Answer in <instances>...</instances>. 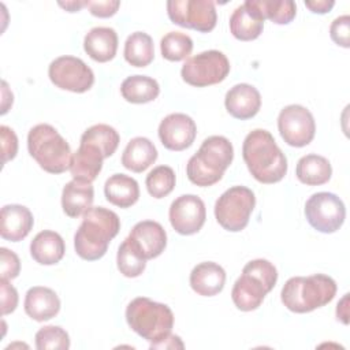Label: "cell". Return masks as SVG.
<instances>
[{"label": "cell", "instance_id": "36", "mask_svg": "<svg viewBox=\"0 0 350 350\" xmlns=\"http://www.w3.org/2000/svg\"><path fill=\"white\" fill-rule=\"evenodd\" d=\"M36 347L38 350H67L70 336L59 325H45L36 332Z\"/></svg>", "mask_w": 350, "mask_h": 350}, {"label": "cell", "instance_id": "14", "mask_svg": "<svg viewBox=\"0 0 350 350\" xmlns=\"http://www.w3.org/2000/svg\"><path fill=\"white\" fill-rule=\"evenodd\" d=\"M168 217L172 228L180 235L198 232L206 219L204 201L194 194H183L171 202Z\"/></svg>", "mask_w": 350, "mask_h": 350}, {"label": "cell", "instance_id": "15", "mask_svg": "<svg viewBox=\"0 0 350 350\" xmlns=\"http://www.w3.org/2000/svg\"><path fill=\"white\" fill-rule=\"evenodd\" d=\"M159 138L164 148L174 152H180L191 146L197 135L194 120L180 112L167 115L159 124Z\"/></svg>", "mask_w": 350, "mask_h": 350}, {"label": "cell", "instance_id": "16", "mask_svg": "<svg viewBox=\"0 0 350 350\" xmlns=\"http://www.w3.org/2000/svg\"><path fill=\"white\" fill-rule=\"evenodd\" d=\"M127 238L145 260L159 257L167 246L165 230L154 220L138 221Z\"/></svg>", "mask_w": 350, "mask_h": 350}, {"label": "cell", "instance_id": "11", "mask_svg": "<svg viewBox=\"0 0 350 350\" xmlns=\"http://www.w3.org/2000/svg\"><path fill=\"white\" fill-rule=\"evenodd\" d=\"M167 14L172 23L201 33L213 30L217 22L215 3L211 0H170Z\"/></svg>", "mask_w": 350, "mask_h": 350}, {"label": "cell", "instance_id": "21", "mask_svg": "<svg viewBox=\"0 0 350 350\" xmlns=\"http://www.w3.org/2000/svg\"><path fill=\"white\" fill-rule=\"evenodd\" d=\"M191 288L202 297H213L219 294L226 283V271L213 261L197 264L190 272Z\"/></svg>", "mask_w": 350, "mask_h": 350}, {"label": "cell", "instance_id": "35", "mask_svg": "<svg viewBox=\"0 0 350 350\" xmlns=\"http://www.w3.org/2000/svg\"><path fill=\"white\" fill-rule=\"evenodd\" d=\"M175 172L168 165H157L154 167L145 179V185L148 193L153 198H163L168 196L175 187Z\"/></svg>", "mask_w": 350, "mask_h": 350}, {"label": "cell", "instance_id": "26", "mask_svg": "<svg viewBox=\"0 0 350 350\" xmlns=\"http://www.w3.org/2000/svg\"><path fill=\"white\" fill-rule=\"evenodd\" d=\"M104 194L112 205L130 208L139 198V186L134 178L126 174H113L105 180Z\"/></svg>", "mask_w": 350, "mask_h": 350}, {"label": "cell", "instance_id": "20", "mask_svg": "<svg viewBox=\"0 0 350 350\" xmlns=\"http://www.w3.org/2000/svg\"><path fill=\"white\" fill-rule=\"evenodd\" d=\"M104 156L101 150L88 142H79V148L71 157L70 172L72 179L92 183L103 168Z\"/></svg>", "mask_w": 350, "mask_h": 350}, {"label": "cell", "instance_id": "3", "mask_svg": "<svg viewBox=\"0 0 350 350\" xmlns=\"http://www.w3.org/2000/svg\"><path fill=\"white\" fill-rule=\"evenodd\" d=\"M234 159L232 144L223 135L205 138L186 165L189 180L197 186L208 187L217 183Z\"/></svg>", "mask_w": 350, "mask_h": 350}, {"label": "cell", "instance_id": "39", "mask_svg": "<svg viewBox=\"0 0 350 350\" xmlns=\"http://www.w3.org/2000/svg\"><path fill=\"white\" fill-rule=\"evenodd\" d=\"M0 137H1V163L5 164L7 161L12 160L18 153V137L15 131L3 124L0 127Z\"/></svg>", "mask_w": 350, "mask_h": 350}, {"label": "cell", "instance_id": "12", "mask_svg": "<svg viewBox=\"0 0 350 350\" xmlns=\"http://www.w3.org/2000/svg\"><path fill=\"white\" fill-rule=\"evenodd\" d=\"M48 77L56 88L74 93H85L94 83L92 68L82 59L68 55L51 62Z\"/></svg>", "mask_w": 350, "mask_h": 350}, {"label": "cell", "instance_id": "22", "mask_svg": "<svg viewBox=\"0 0 350 350\" xmlns=\"http://www.w3.org/2000/svg\"><path fill=\"white\" fill-rule=\"evenodd\" d=\"M83 49L90 59L98 63L109 62L118 51V34L112 27H93L83 38Z\"/></svg>", "mask_w": 350, "mask_h": 350}, {"label": "cell", "instance_id": "32", "mask_svg": "<svg viewBox=\"0 0 350 350\" xmlns=\"http://www.w3.org/2000/svg\"><path fill=\"white\" fill-rule=\"evenodd\" d=\"M81 142L96 145L101 150L104 159H107L112 156L118 149L120 137H119V133L112 126L98 123V124L90 126L83 131V134L81 135Z\"/></svg>", "mask_w": 350, "mask_h": 350}, {"label": "cell", "instance_id": "37", "mask_svg": "<svg viewBox=\"0 0 350 350\" xmlns=\"http://www.w3.org/2000/svg\"><path fill=\"white\" fill-rule=\"evenodd\" d=\"M329 36L336 45L343 48L350 46V16L347 14L332 21L329 26Z\"/></svg>", "mask_w": 350, "mask_h": 350}, {"label": "cell", "instance_id": "44", "mask_svg": "<svg viewBox=\"0 0 350 350\" xmlns=\"http://www.w3.org/2000/svg\"><path fill=\"white\" fill-rule=\"evenodd\" d=\"M349 294H345L343 298L336 305V319L340 320L343 324H349Z\"/></svg>", "mask_w": 350, "mask_h": 350}, {"label": "cell", "instance_id": "10", "mask_svg": "<svg viewBox=\"0 0 350 350\" xmlns=\"http://www.w3.org/2000/svg\"><path fill=\"white\" fill-rule=\"evenodd\" d=\"M305 217L316 231L332 234L345 223L346 208L336 194L319 191L308 198L305 204Z\"/></svg>", "mask_w": 350, "mask_h": 350}, {"label": "cell", "instance_id": "31", "mask_svg": "<svg viewBox=\"0 0 350 350\" xmlns=\"http://www.w3.org/2000/svg\"><path fill=\"white\" fill-rule=\"evenodd\" d=\"M246 3L264 21L269 19L276 25L290 23L297 14V5L291 0H246Z\"/></svg>", "mask_w": 350, "mask_h": 350}, {"label": "cell", "instance_id": "42", "mask_svg": "<svg viewBox=\"0 0 350 350\" xmlns=\"http://www.w3.org/2000/svg\"><path fill=\"white\" fill-rule=\"evenodd\" d=\"M306 8H309L314 14H327L332 10L335 5L334 0H312V1H305Z\"/></svg>", "mask_w": 350, "mask_h": 350}, {"label": "cell", "instance_id": "38", "mask_svg": "<svg viewBox=\"0 0 350 350\" xmlns=\"http://www.w3.org/2000/svg\"><path fill=\"white\" fill-rule=\"evenodd\" d=\"M21 272L19 257L7 247H0V273L1 279H15Z\"/></svg>", "mask_w": 350, "mask_h": 350}, {"label": "cell", "instance_id": "17", "mask_svg": "<svg viewBox=\"0 0 350 350\" xmlns=\"http://www.w3.org/2000/svg\"><path fill=\"white\" fill-rule=\"evenodd\" d=\"M224 105L232 118L246 120L260 111L261 96L253 85L237 83L226 93Z\"/></svg>", "mask_w": 350, "mask_h": 350}, {"label": "cell", "instance_id": "2", "mask_svg": "<svg viewBox=\"0 0 350 350\" xmlns=\"http://www.w3.org/2000/svg\"><path fill=\"white\" fill-rule=\"evenodd\" d=\"M119 230L120 219L113 211L104 206H92L83 213L82 223L74 235L77 254L88 261L101 258Z\"/></svg>", "mask_w": 350, "mask_h": 350}, {"label": "cell", "instance_id": "34", "mask_svg": "<svg viewBox=\"0 0 350 350\" xmlns=\"http://www.w3.org/2000/svg\"><path fill=\"white\" fill-rule=\"evenodd\" d=\"M160 51L164 59L170 62H180L193 51V40L182 31H170L160 41Z\"/></svg>", "mask_w": 350, "mask_h": 350}, {"label": "cell", "instance_id": "1", "mask_svg": "<svg viewBox=\"0 0 350 350\" xmlns=\"http://www.w3.org/2000/svg\"><path fill=\"white\" fill-rule=\"evenodd\" d=\"M243 161L252 176L260 183L280 182L287 174V159L273 135L264 130L250 131L242 145Z\"/></svg>", "mask_w": 350, "mask_h": 350}, {"label": "cell", "instance_id": "41", "mask_svg": "<svg viewBox=\"0 0 350 350\" xmlns=\"http://www.w3.org/2000/svg\"><path fill=\"white\" fill-rule=\"evenodd\" d=\"M86 7L89 8L90 14L98 18H109L115 15L120 7L119 0H98V1H89L86 0Z\"/></svg>", "mask_w": 350, "mask_h": 350}, {"label": "cell", "instance_id": "13", "mask_svg": "<svg viewBox=\"0 0 350 350\" xmlns=\"http://www.w3.org/2000/svg\"><path fill=\"white\" fill-rule=\"evenodd\" d=\"M278 130L287 145L302 148L314 138V118L308 108L299 104H290L278 116Z\"/></svg>", "mask_w": 350, "mask_h": 350}, {"label": "cell", "instance_id": "6", "mask_svg": "<svg viewBox=\"0 0 350 350\" xmlns=\"http://www.w3.org/2000/svg\"><path fill=\"white\" fill-rule=\"evenodd\" d=\"M126 321L135 334L154 345L171 334L174 313L165 304L137 297L126 308Z\"/></svg>", "mask_w": 350, "mask_h": 350}, {"label": "cell", "instance_id": "28", "mask_svg": "<svg viewBox=\"0 0 350 350\" xmlns=\"http://www.w3.org/2000/svg\"><path fill=\"white\" fill-rule=\"evenodd\" d=\"M295 175L298 180L304 185L320 186L331 179L332 167L324 156L310 153L302 156L298 160L295 167Z\"/></svg>", "mask_w": 350, "mask_h": 350}, {"label": "cell", "instance_id": "8", "mask_svg": "<svg viewBox=\"0 0 350 350\" xmlns=\"http://www.w3.org/2000/svg\"><path fill=\"white\" fill-rule=\"evenodd\" d=\"M256 206L254 193L246 186L227 189L215 202V217L227 231H242Z\"/></svg>", "mask_w": 350, "mask_h": 350}, {"label": "cell", "instance_id": "18", "mask_svg": "<svg viewBox=\"0 0 350 350\" xmlns=\"http://www.w3.org/2000/svg\"><path fill=\"white\" fill-rule=\"evenodd\" d=\"M0 235L3 239L19 242L25 239L33 228L34 219L29 208L19 204H8L1 208Z\"/></svg>", "mask_w": 350, "mask_h": 350}, {"label": "cell", "instance_id": "25", "mask_svg": "<svg viewBox=\"0 0 350 350\" xmlns=\"http://www.w3.org/2000/svg\"><path fill=\"white\" fill-rule=\"evenodd\" d=\"M264 29V19L246 1L230 16V31L239 41L256 40Z\"/></svg>", "mask_w": 350, "mask_h": 350}, {"label": "cell", "instance_id": "46", "mask_svg": "<svg viewBox=\"0 0 350 350\" xmlns=\"http://www.w3.org/2000/svg\"><path fill=\"white\" fill-rule=\"evenodd\" d=\"M59 5L62 7V8H64L66 11H68V12H77V11H79V10H82L83 7H86V0L85 1H81V0H74V1H66V3H63V1H59Z\"/></svg>", "mask_w": 350, "mask_h": 350}, {"label": "cell", "instance_id": "24", "mask_svg": "<svg viewBox=\"0 0 350 350\" xmlns=\"http://www.w3.org/2000/svg\"><path fill=\"white\" fill-rule=\"evenodd\" d=\"M94 200V189L92 183L72 179L63 187L62 208L70 217H79L92 208Z\"/></svg>", "mask_w": 350, "mask_h": 350}, {"label": "cell", "instance_id": "30", "mask_svg": "<svg viewBox=\"0 0 350 350\" xmlns=\"http://www.w3.org/2000/svg\"><path fill=\"white\" fill-rule=\"evenodd\" d=\"M123 55L129 64L134 67H146L154 57L152 37L145 31L131 33L124 42Z\"/></svg>", "mask_w": 350, "mask_h": 350}, {"label": "cell", "instance_id": "33", "mask_svg": "<svg viewBox=\"0 0 350 350\" xmlns=\"http://www.w3.org/2000/svg\"><path fill=\"white\" fill-rule=\"evenodd\" d=\"M116 264L120 273L126 278H137L146 268V260L139 254L129 238H126L118 249Z\"/></svg>", "mask_w": 350, "mask_h": 350}, {"label": "cell", "instance_id": "40", "mask_svg": "<svg viewBox=\"0 0 350 350\" xmlns=\"http://www.w3.org/2000/svg\"><path fill=\"white\" fill-rule=\"evenodd\" d=\"M0 293H1V313L3 316L12 313L18 306V291L10 284L7 279H0Z\"/></svg>", "mask_w": 350, "mask_h": 350}, {"label": "cell", "instance_id": "19", "mask_svg": "<svg viewBox=\"0 0 350 350\" xmlns=\"http://www.w3.org/2000/svg\"><path fill=\"white\" fill-rule=\"evenodd\" d=\"M25 312L36 321H46L55 317L60 310L57 294L44 286L30 287L25 295Z\"/></svg>", "mask_w": 350, "mask_h": 350}, {"label": "cell", "instance_id": "7", "mask_svg": "<svg viewBox=\"0 0 350 350\" xmlns=\"http://www.w3.org/2000/svg\"><path fill=\"white\" fill-rule=\"evenodd\" d=\"M27 150L38 165L49 174H62L70 168L71 149L57 130L46 123L30 129Z\"/></svg>", "mask_w": 350, "mask_h": 350}, {"label": "cell", "instance_id": "5", "mask_svg": "<svg viewBox=\"0 0 350 350\" xmlns=\"http://www.w3.org/2000/svg\"><path fill=\"white\" fill-rule=\"evenodd\" d=\"M276 282L278 271L271 261L265 258L249 261L232 286L231 298L234 305L242 312L257 309Z\"/></svg>", "mask_w": 350, "mask_h": 350}, {"label": "cell", "instance_id": "9", "mask_svg": "<svg viewBox=\"0 0 350 350\" xmlns=\"http://www.w3.org/2000/svg\"><path fill=\"white\" fill-rule=\"evenodd\" d=\"M230 72L227 56L216 49L200 52L189 57L180 70L182 79L196 88L220 83Z\"/></svg>", "mask_w": 350, "mask_h": 350}, {"label": "cell", "instance_id": "29", "mask_svg": "<svg viewBox=\"0 0 350 350\" xmlns=\"http://www.w3.org/2000/svg\"><path fill=\"white\" fill-rule=\"evenodd\" d=\"M120 93L129 103L145 104L157 98L160 86L156 79L148 75H131L122 82Z\"/></svg>", "mask_w": 350, "mask_h": 350}, {"label": "cell", "instance_id": "4", "mask_svg": "<svg viewBox=\"0 0 350 350\" xmlns=\"http://www.w3.org/2000/svg\"><path fill=\"white\" fill-rule=\"evenodd\" d=\"M335 280L324 273L290 278L282 291L283 305L294 313H309L329 304L336 294Z\"/></svg>", "mask_w": 350, "mask_h": 350}, {"label": "cell", "instance_id": "23", "mask_svg": "<svg viewBox=\"0 0 350 350\" xmlns=\"http://www.w3.org/2000/svg\"><path fill=\"white\" fill-rule=\"evenodd\" d=\"M66 252V245L60 234L52 230L40 231L30 242V254L41 265L57 264Z\"/></svg>", "mask_w": 350, "mask_h": 350}, {"label": "cell", "instance_id": "27", "mask_svg": "<svg viewBox=\"0 0 350 350\" xmlns=\"http://www.w3.org/2000/svg\"><path fill=\"white\" fill-rule=\"evenodd\" d=\"M157 159V149L146 137H135L129 141L122 154V165L133 172H142Z\"/></svg>", "mask_w": 350, "mask_h": 350}, {"label": "cell", "instance_id": "45", "mask_svg": "<svg viewBox=\"0 0 350 350\" xmlns=\"http://www.w3.org/2000/svg\"><path fill=\"white\" fill-rule=\"evenodd\" d=\"M1 94H3V100H1V115L7 113V111L10 109V107L12 105L14 101V96L11 93V90L8 89V85L5 81L1 82Z\"/></svg>", "mask_w": 350, "mask_h": 350}, {"label": "cell", "instance_id": "43", "mask_svg": "<svg viewBox=\"0 0 350 350\" xmlns=\"http://www.w3.org/2000/svg\"><path fill=\"white\" fill-rule=\"evenodd\" d=\"M183 349V343L180 340L179 336L176 335H172L170 334L165 339H163L161 342L159 343H154V345H150V349Z\"/></svg>", "mask_w": 350, "mask_h": 350}]
</instances>
